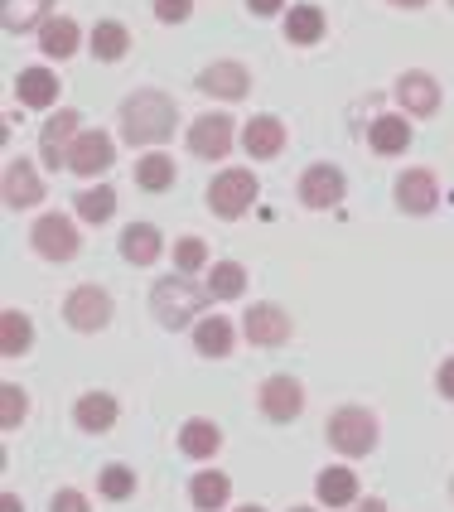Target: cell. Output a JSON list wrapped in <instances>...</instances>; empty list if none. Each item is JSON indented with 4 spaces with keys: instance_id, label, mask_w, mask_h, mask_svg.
I'll return each mask as SVG.
<instances>
[{
    "instance_id": "30bf717a",
    "label": "cell",
    "mask_w": 454,
    "mask_h": 512,
    "mask_svg": "<svg viewBox=\"0 0 454 512\" xmlns=\"http://www.w3.org/2000/svg\"><path fill=\"white\" fill-rule=\"evenodd\" d=\"M199 92L218 97V102H242L252 92V73L237 63V58H223V63H208L199 73Z\"/></svg>"
},
{
    "instance_id": "f6af8a7d",
    "label": "cell",
    "mask_w": 454,
    "mask_h": 512,
    "mask_svg": "<svg viewBox=\"0 0 454 512\" xmlns=\"http://www.w3.org/2000/svg\"><path fill=\"white\" fill-rule=\"evenodd\" d=\"M290 512H314V508H290Z\"/></svg>"
},
{
    "instance_id": "5bb4252c",
    "label": "cell",
    "mask_w": 454,
    "mask_h": 512,
    "mask_svg": "<svg viewBox=\"0 0 454 512\" xmlns=\"http://www.w3.org/2000/svg\"><path fill=\"white\" fill-rule=\"evenodd\" d=\"M0 189H5V208H34V203L44 199V179L34 174L29 160H10Z\"/></svg>"
},
{
    "instance_id": "52a82bcc",
    "label": "cell",
    "mask_w": 454,
    "mask_h": 512,
    "mask_svg": "<svg viewBox=\"0 0 454 512\" xmlns=\"http://www.w3.org/2000/svg\"><path fill=\"white\" fill-rule=\"evenodd\" d=\"M261 411H266V421H276V426H285V421H295L300 411H305V387L290 377V372H276V377H266L261 382Z\"/></svg>"
},
{
    "instance_id": "7402d4cb",
    "label": "cell",
    "mask_w": 454,
    "mask_h": 512,
    "mask_svg": "<svg viewBox=\"0 0 454 512\" xmlns=\"http://www.w3.org/2000/svg\"><path fill=\"white\" fill-rule=\"evenodd\" d=\"M78 44H83V34H78V25H73L68 15H54V20L39 25V49L49 58H73Z\"/></svg>"
},
{
    "instance_id": "ac0fdd59",
    "label": "cell",
    "mask_w": 454,
    "mask_h": 512,
    "mask_svg": "<svg viewBox=\"0 0 454 512\" xmlns=\"http://www.w3.org/2000/svg\"><path fill=\"white\" fill-rule=\"evenodd\" d=\"M314 493H319V503L324 508H353L358 503V474L353 469H319V479H314Z\"/></svg>"
},
{
    "instance_id": "8fae6325",
    "label": "cell",
    "mask_w": 454,
    "mask_h": 512,
    "mask_svg": "<svg viewBox=\"0 0 454 512\" xmlns=\"http://www.w3.org/2000/svg\"><path fill=\"white\" fill-rule=\"evenodd\" d=\"M78 126H83V121H78V112H58V116H49V121H44V131H39V155H44V165H49V170L68 165L73 141L83 136Z\"/></svg>"
},
{
    "instance_id": "60d3db41",
    "label": "cell",
    "mask_w": 454,
    "mask_h": 512,
    "mask_svg": "<svg viewBox=\"0 0 454 512\" xmlns=\"http://www.w3.org/2000/svg\"><path fill=\"white\" fill-rule=\"evenodd\" d=\"M353 512H387V503H382V498H368V503H353Z\"/></svg>"
},
{
    "instance_id": "d4e9b609",
    "label": "cell",
    "mask_w": 454,
    "mask_h": 512,
    "mask_svg": "<svg viewBox=\"0 0 454 512\" xmlns=\"http://www.w3.org/2000/svg\"><path fill=\"white\" fill-rule=\"evenodd\" d=\"M368 141H372V150L377 155H401L406 145H411V121L406 116H377L372 121V131H368Z\"/></svg>"
},
{
    "instance_id": "9c48e42d",
    "label": "cell",
    "mask_w": 454,
    "mask_h": 512,
    "mask_svg": "<svg viewBox=\"0 0 454 512\" xmlns=\"http://www.w3.org/2000/svg\"><path fill=\"white\" fill-rule=\"evenodd\" d=\"M232 136H237L232 116L208 112V116H199V121L189 126V150H194L199 160H223L227 150H232Z\"/></svg>"
},
{
    "instance_id": "d6a6232c",
    "label": "cell",
    "mask_w": 454,
    "mask_h": 512,
    "mask_svg": "<svg viewBox=\"0 0 454 512\" xmlns=\"http://www.w3.org/2000/svg\"><path fill=\"white\" fill-rule=\"evenodd\" d=\"M73 208H78V218H87L92 228H102V223L116 213V194L107 184H97V189H83V194L73 199Z\"/></svg>"
},
{
    "instance_id": "f35d334b",
    "label": "cell",
    "mask_w": 454,
    "mask_h": 512,
    "mask_svg": "<svg viewBox=\"0 0 454 512\" xmlns=\"http://www.w3.org/2000/svg\"><path fill=\"white\" fill-rule=\"evenodd\" d=\"M435 387H440V397L454 401V358H445V363H440V372H435Z\"/></svg>"
},
{
    "instance_id": "4dcf8cb0",
    "label": "cell",
    "mask_w": 454,
    "mask_h": 512,
    "mask_svg": "<svg viewBox=\"0 0 454 512\" xmlns=\"http://www.w3.org/2000/svg\"><path fill=\"white\" fill-rule=\"evenodd\" d=\"M29 343H34V324H29L20 310H5L0 314V353L5 358H20L29 353Z\"/></svg>"
},
{
    "instance_id": "484cf974",
    "label": "cell",
    "mask_w": 454,
    "mask_h": 512,
    "mask_svg": "<svg viewBox=\"0 0 454 512\" xmlns=\"http://www.w3.org/2000/svg\"><path fill=\"white\" fill-rule=\"evenodd\" d=\"M179 450L189 459H213L223 450V430L213 426V421H184V430H179Z\"/></svg>"
},
{
    "instance_id": "836d02e7",
    "label": "cell",
    "mask_w": 454,
    "mask_h": 512,
    "mask_svg": "<svg viewBox=\"0 0 454 512\" xmlns=\"http://www.w3.org/2000/svg\"><path fill=\"white\" fill-rule=\"evenodd\" d=\"M97 488H102V498L121 503V498H131V493H136V474H131L126 464H107V469H102V479H97Z\"/></svg>"
},
{
    "instance_id": "7bdbcfd3",
    "label": "cell",
    "mask_w": 454,
    "mask_h": 512,
    "mask_svg": "<svg viewBox=\"0 0 454 512\" xmlns=\"http://www.w3.org/2000/svg\"><path fill=\"white\" fill-rule=\"evenodd\" d=\"M392 5H401V10H421L426 0H392Z\"/></svg>"
},
{
    "instance_id": "3957f363",
    "label": "cell",
    "mask_w": 454,
    "mask_h": 512,
    "mask_svg": "<svg viewBox=\"0 0 454 512\" xmlns=\"http://www.w3.org/2000/svg\"><path fill=\"white\" fill-rule=\"evenodd\" d=\"M329 445L348 459H363L377 445V416H372L368 406H339L334 416H329Z\"/></svg>"
},
{
    "instance_id": "ab89813d",
    "label": "cell",
    "mask_w": 454,
    "mask_h": 512,
    "mask_svg": "<svg viewBox=\"0 0 454 512\" xmlns=\"http://www.w3.org/2000/svg\"><path fill=\"white\" fill-rule=\"evenodd\" d=\"M247 10H252V15H281L285 0H247Z\"/></svg>"
},
{
    "instance_id": "5b68a950",
    "label": "cell",
    "mask_w": 454,
    "mask_h": 512,
    "mask_svg": "<svg viewBox=\"0 0 454 512\" xmlns=\"http://www.w3.org/2000/svg\"><path fill=\"white\" fill-rule=\"evenodd\" d=\"M63 319L78 329V334H97L112 324V295L102 285H78L68 300H63Z\"/></svg>"
},
{
    "instance_id": "ba28073f",
    "label": "cell",
    "mask_w": 454,
    "mask_h": 512,
    "mask_svg": "<svg viewBox=\"0 0 454 512\" xmlns=\"http://www.w3.org/2000/svg\"><path fill=\"white\" fill-rule=\"evenodd\" d=\"M392 199H397L401 213H411V218H430V213H435V203H440V179H435L430 170H406V174H397Z\"/></svg>"
},
{
    "instance_id": "d6986e66",
    "label": "cell",
    "mask_w": 454,
    "mask_h": 512,
    "mask_svg": "<svg viewBox=\"0 0 454 512\" xmlns=\"http://www.w3.org/2000/svg\"><path fill=\"white\" fill-rule=\"evenodd\" d=\"M15 97H20L25 107H54L58 102V73H49L44 63L25 68V73L15 78Z\"/></svg>"
},
{
    "instance_id": "277c9868",
    "label": "cell",
    "mask_w": 454,
    "mask_h": 512,
    "mask_svg": "<svg viewBox=\"0 0 454 512\" xmlns=\"http://www.w3.org/2000/svg\"><path fill=\"white\" fill-rule=\"evenodd\" d=\"M256 194H261V184H256L252 170H223L208 184V208H213L218 218H242L256 203Z\"/></svg>"
},
{
    "instance_id": "603a6c76",
    "label": "cell",
    "mask_w": 454,
    "mask_h": 512,
    "mask_svg": "<svg viewBox=\"0 0 454 512\" xmlns=\"http://www.w3.org/2000/svg\"><path fill=\"white\" fill-rule=\"evenodd\" d=\"M160 228H150V223H131V228L121 232V256L131 261V266H150V261H160Z\"/></svg>"
},
{
    "instance_id": "9a60e30c",
    "label": "cell",
    "mask_w": 454,
    "mask_h": 512,
    "mask_svg": "<svg viewBox=\"0 0 454 512\" xmlns=\"http://www.w3.org/2000/svg\"><path fill=\"white\" fill-rule=\"evenodd\" d=\"M343 199V174L334 165H310L300 174V203L305 208H334Z\"/></svg>"
},
{
    "instance_id": "4fadbf2b",
    "label": "cell",
    "mask_w": 454,
    "mask_h": 512,
    "mask_svg": "<svg viewBox=\"0 0 454 512\" xmlns=\"http://www.w3.org/2000/svg\"><path fill=\"white\" fill-rule=\"evenodd\" d=\"M242 329H247V339H252L256 348H281V343L290 339V314H285L281 305H247Z\"/></svg>"
},
{
    "instance_id": "f546056e",
    "label": "cell",
    "mask_w": 454,
    "mask_h": 512,
    "mask_svg": "<svg viewBox=\"0 0 454 512\" xmlns=\"http://www.w3.org/2000/svg\"><path fill=\"white\" fill-rule=\"evenodd\" d=\"M189 498H194V508L199 512H218L232 498V484H227V474H194V484H189Z\"/></svg>"
},
{
    "instance_id": "7a4b0ae2",
    "label": "cell",
    "mask_w": 454,
    "mask_h": 512,
    "mask_svg": "<svg viewBox=\"0 0 454 512\" xmlns=\"http://www.w3.org/2000/svg\"><path fill=\"white\" fill-rule=\"evenodd\" d=\"M208 300H213V290L208 285H194L189 276H165V281H155L150 290V310L155 319L165 324V329H184V324H199V314L208 310Z\"/></svg>"
},
{
    "instance_id": "ee69618b",
    "label": "cell",
    "mask_w": 454,
    "mask_h": 512,
    "mask_svg": "<svg viewBox=\"0 0 454 512\" xmlns=\"http://www.w3.org/2000/svg\"><path fill=\"white\" fill-rule=\"evenodd\" d=\"M237 512H266V508H256V503H247V508H237Z\"/></svg>"
},
{
    "instance_id": "6da1fadb",
    "label": "cell",
    "mask_w": 454,
    "mask_h": 512,
    "mask_svg": "<svg viewBox=\"0 0 454 512\" xmlns=\"http://www.w3.org/2000/svg\"><path fill=\"white\" fill-rule=\"evenodd\" d=\"M121 136L131 145H160L174 136V121H179V107H174L165 92H155V87H145V92H131L126 102H121Z\"/></svg>"
},
{
    "instance_id": "1f68e13d",
    "label": "cell",
    "mask_w": 454,
    "mask_h": 512,
    "mask_svg": "<svg viewBox=\"0 0 454 512\" xmlns=\"http://www.w3.org/2000/svg\"><path fill=\"white\" fill-rule=\"evenodd\" d=\"M174 179H179V174H174V160L170 155H160V150H150L141 165H136V184H141L145 194H165Z\"/></svg>"
},
{
    "instance_id": "ffe728a7",
    "label": "cell",
    "mask_w": 454,
    "mask_h": 512,
    "mask_svg": "<svg viewBox=\"0 0 454 512\" xmlns=\"http://www.w3.org/2000/svg\"><path fill=\"white\" fill-rule=\"evenodd\" d=\"M232 343H237V334H232V319H223V314H208L194 324V348L203 358H227Z\"/></svg>"
},
{
    "instance_id": "8d00e7d4",
    "label": "cell",
    "mask_w": 454,
    "mask_h": 512,
    "mask_svg": "<svg viewBox=\"0 0 454 512\" xmlns=\"http://www.w3.org/2000/svg\"><path fill=\"white\" fill-rule=\"evenodd\" d=\"M194 15V0H155V20L160 25H184Z\"/></svg>"
},
{
    "instance_id": "74e56055",
    "label": "cell",
    "mask_w": 454,
    "mask_h": 512,
    "mask_svg": "<svg viewBox=\"0 0 454 512\" xmlns=\"http://www.w3.org/2000/svg\"><path fill=\"white\" fill-rule=\"evenodd\" d=\"M49 512H92V508H87V498L78 488H58L54 498H49Z\"/></svg>"
},
{
    "instance_id": "4316f807",
    "label": "cell",
    "mask_w": 454,
    "mask_h": 512,
    "mask_svg": "<svg viewBox=\"0 0 454 512\" xmlns=\"http://www.w3.org/2000/svg\"><path fill=\"white\" fill-rule=\"evenodd\" d=\"M324 29H329V20H324L319 5H295V10L285 15V39H290V44H319Z\"/></svg>"
},
{
    "instance_id": "cb8c5ba5",
    "label": "cell",
    "mask_w": 454,
    "mask_h": 512,
    "mask_svg": "<svg viewBox=\"0 0 454 512\" xmlns=\"http://www.w3.org/2000/svg\"><path fill=\"white\" fill-rule=\"evenodd\" d=\"M49 5H54V0H0V25L10 29V34H25V29L54 20Z\"/></svg>"
},
{
    "instance_id": "e0dca14e",
    "label": "cell",
    "mask_w": 454,
    "mask_h": 512,
    "mask_svg": "<svg viewBox=\"0 0 454 512\" xmlns=\"http://www.w3.org/2000/svg\"><path fill=\"white\" fill-rule=\"evenodd\" d=\"M242 150H247L252 160H276L285 150V126L276 116H252V121L242 126Z\"/></svg>"
},
{
    "instance_id": "83f0119b",
    "label": "cell",
    "mask_w": 454,
    "mask_h": 512,
    "mask_svg": "<svg viewBox=\"0 0 454 512\" xmlns=\"http://www.w3.org/2000/svg\"><path fill=\"white\" fill-rule=\"evenodd\" d=\"M131 49V29L121 25V20H102V25L92 29V54L97 63H121Z\"/></svg>"
},
{
    "instance_id": "7c38bea8",
    "label": "cell",
    "mask_w": 454,
    "mask_h": 512,
    "mask_svg": "<svg viewBox=\"0 0 454 512\" xmlns=\"http://www.w3.org/2000/svg\"><path fill=\"white\" fill-rule=\"evenodd\" d=\"M116 160V141L107 131H83L78 141H73V155H68V170L92 179V174H107Z\"/></svg>"
},
{
    "instance_id": "2e32d148",
    "label": "cell",
    "mask_w": 454,
    "mask_h": 512,
    "mask_svg": "<svg viewBox=\"0 0 454 512\" xmlns=\"http://www.w3.org/2000/svg\"><path fill=\"white\" fill-rule=\"evenodd\" d=\"M397 102L411 116H435L440 112V83L430 73H401L397 78Z\"/></svg>"
},
{
    "instance_id": "44dd1931",
    "label": "cell",
    "mask_w": 454,
    "mask_h": 512,
    "mask_svg": "<svg viewBox=\"0 0 454 512\" xmlns=\"http://www.w3.org/2000/svg\"><path fill=\"white\" fill-rule=\"evenodd\" d=\"M73 421H78L87 435L112 430L116 426V397H107V392H87V397H78V406H73Z\"/></svg>"
},
{
    "instance_id": "b9f144b4",
    "label": "cell",
    "mask_w": 454,
    "mask_h": 512,
    "mask_svg": "<svg viewBox=\"0 0 454 512\" xmlns=\"http://www.w3.org/2000/svg\"><path fill=\"white\" fill-rule=\"evenodd\" d=\"M0 512H25V508H20V498H15V493H5V498H0Z\"/></svg>"
},
{
    "instance_id": "bcb514c9",
    "label": "cell",
    "mask_w": 454,
    "mask_h": 512,
    "mask_svg": "<svg viewBox=\"0 0 454 512\" xmlns=\"http://www.w3.org/2000/svg\"><path fill=\"white\" fill-rule=\"evenodd\" d=\"M450 5H454V0H450Z\"/></svg>"
},
{
    "instance_id": "8992f818",
    "label": "cell",
    "mask_w": 454,
    "mask_h": 512,
    "mask_svg": "<svg viewBox=\"0 0 454 512\" xmlns=\"http://www.w3.org/2000/svg\"><path fill=\"white\" fill-rule=\"evenodd\" d=\"M29 242H34V252L49 256V261H73L78 256V228H73V218H58V213H44V218H34V232H29Z\"/></svg>"
},
{
    "instance_id": "e575fe53",
    "label": "cell",
    "mask_w": 454,
    "mask_h": 512,
    "mask_svg": "<svg viewBox=\"0 0 454 512\" xmlns=\"http://www.w3.org/2000/svg\"><path fill=\"white\" fill-rule=\"evenodd\" d=\"M203 266H208V247H203L199 237H179V242H174V271H179V276H194Z\"/></svg>"
},
{
    "instance_id": "f1b7e54d",
    "label": "cell",
    "mask_w": 454,
    "mask_h": 512,
    "mask_svg": "<svg viewBox=\"0 0 454 512\" xmlns=\"http://www.w3.org/2000/svg\"><path fill=\"white\" fill-rule=\"evenodd\" d=\"M208 290H213V300H237V295H247V271H242V261H213V266H208Z\"/></svg>"
},
{
    "instance_id": "d590c367",
    "label": "cell",
    "mask_w": 454,
    "mask_h": 512,
    "mask_svg": "<svg viewBox=\"0 0 454 512\" xmlns=\"http://www.w3.org/2000/svg\"><path fill=\"white\" fill-rule=\"evenodd\" d=\"M0 406H5V411H0V426H5V430H15L20 421H25L29 397L20 392V387H15V382H5V387H0Z\"/></svg>"
}]
</instances>
